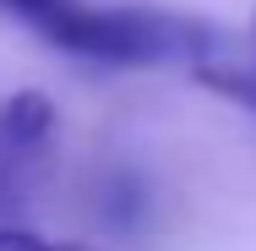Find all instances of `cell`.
Here are the masks:
<instances>
[{
	"mask_svg": "<svg viewBox=\"0 0 256 251\" xmlns=\"http://www.w3.org/2000/svg\"><path fill=\"white\" fill-rule=\"evenodd\" d=\"M54 50L98 60V66H164V60H207L218 33L158 6H88V0H60L54 17L38 28Z\"/></svg>",
	"mask_w": 256,
	"mask_h": 251,
	"instance_id": "cell-1",
	"label": "cell"
},
{
	"mask_svg": "<svg viewBox=\"0 0 256 251\" xmlns=\"http://www.w3.org/2000/svg\"><path fill=\"white\" fill-rule=\"evenodd\" d=\"M54 137V104L38 88H22L0 104V158H28Z\"/></svg>",
	"mask_w": 256,
	"mask_h": 251,
	"instance_id": "cell-2",
	"label": "cell"
},
{
	"mask_svg": "<svg viewBox=\"0 0 256 251\" xmlns=\"http://www.w3.org/2000/svg\"><path fill=\"white\" fill-rule=\"evenodd\" d=\"M196 66V82L202 88H212L218 99H229V104H240L246 115H256V66H234V60H191Z\"/></svg>",
	"mask_w": 256,
	"mask_h": 251,
	"instance_id": "cell-3",
	"label": "cell"
},
{
	"mask_svg": "<svg viewBox=\"0 0 256 251\" xmlns=\"http://www.w3.org/2000/svg\"><path fill=\"white\" fill-rule=\"evenodd\" d=\"M0 251H93V246H76V240H44L33 229H0Z\"/></svg>",
	"mask_w": 256,
	"mask_h": 251,
	"instance_id": "cell-4",
	"label": "cell"
},
{
	"mask_svg": "<svg viewBox=\"0 0 256 251\" xmlns=\"http://www.w3.org/2000/svg\"><path fill=\"white\" fill-rule=\"evenodd\" d=\"M54 6H60V0H0V11H11V17L33 22V33H38V28L54 17Z\"/></svg>",
	"mask_w": 256,
	"mask_h": 251,
	"instance_id": "cell-5",
	"label": "cell"
},
{
	"mask_svg": "<svg viewBox=\"0 0 256 251\" xmlns=\"http://www.w3.org/2000/svg\"><path fill=\"white\" fill-rule=\"evenodd\" d=\"M11 197H16V191H11V175L0 169V207H11Z\"/></svg>",
	"mask_w": 256,
	"mask_h": 251,
	"instance_id": "cell-6",
	"label": "cell"
}]
</instances>
